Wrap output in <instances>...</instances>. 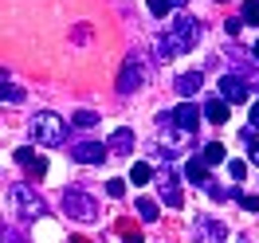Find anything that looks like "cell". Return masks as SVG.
<instances>
[{"instance_id": "1", "label": "cell", "mask_w": 259, "mask_h": 243, "mask_svg": "<svg viewBox=\"0 0 259 243\" xmlns=\"http://www.w3.org/2000/svg\"><path fill=\"white\" fill-rule=\"evenodd\" d=\"M196 39H200V24H196L193 16H173L169 24H165V35L157 39V59H177V55H185V51L193 47Z\"/></svg>"}, {"instance_id": "2", "label": "cell", "mask_w": 259, "mask_h": 243, "mask_svg": "<svg viewBox=\"0 0 259 243\" xmlns=\"http://www.w3.org/2000/svg\"><path fill=\"white\" fill-rule=\"evenodd\" d=\"M32 137L44 149H59L67 141V122L59 118V114H51V110H39L32 118Z\"/></svg>"}, {"instance_id": "3", "label": "cell", "mask_w": 259, "mask_h": 243, "mask_svg": "<svg viewBox=\"0 0 259 243\" xmlns=\"http://www.w3.org/2000/svg\"><path fill=\"white\" fill-rule=\"evenodd\" d=\"M8 200H12V212H16L20 220H35V216H44V196L35 192L28 180H16L12 188H8Z\"/></svg>"}, {"instance_id": "4", "label": "cell", "mask_w": 259, "mask_h": 243, "mask_svg": "<svg viewBox=\"0 0 259 243\" xmlns=\"http://www.w3.org/2000/svg\"><path fill=\"white\" fill-rule=\"evenodd\" d=\"M63 208H67V216H75V220H82V224L98 220L95 196H87L82 188H67V192H63Z\"/></svg>"}, {"instance_id": "5", "label": "cell", "mask_w": 259, "mask_h": 243, "mask_svg": "<svg viewBox=\"0 0 259 243\" xmlns=\"http://www.w3.org/2000/svg\"><path fill=\"white\" fill-rule=\"evenodd\" d=\"M142 82H146V67H142V55H126V63H122V75H118V94H134Z\"/></svg>"}, {"instance_id": "6", "label": "cell", "mask_w": 259, "mask_h": 243, "mask_svg": "<svg viewBox=\"0 0 259 243\" xmlns=\"http://www.w3.org/2000/svg\"><path fill=\"white\" fill-rule=\"evenodd\" d=\"M12 157H16V165H20V169H24V173H28L32 180H39L44 173H48V161H44L39 153H32V149H16Z\"/></svg>"}, {"instance_id": "7", "label": "cell", "mask_w": 259, "mask_h": 243, "mask_svg": "<svg viewBox=\"0 0 259 243\" xmlns=\"http://www.w3.org/2000/svg\"><path fill=\"white\" fill-rule=\"evenodd\" d=\"M220 98L232 102V106H236V102H247V82H243L240 75H224V79H220Z\"/></svg>"}, {"instance_id": "8", "label": "cell", "mask_w": 259, "mask_h": 243, "mask_svg": "<svg viewBox=\"0 0 259 243\" xmlns=\"http://www.w3.org/2000/svg\"><path fill=\"white\" fill-rule=\"evenodd\" d=\"M169 118H173V126H177L181 133H196V122H200V114H196L193 102H181V106L169 114Z\"/></svg>"}, {"instance_id": "9", "label": "cell", "mask_w": 259, "mask_h": 243, "mask_svg": "<svg viewBox=\"0 0 259 243\" xmlns=\"http://www.w3.org/2000/svg\"><path fill=\"white\" fill-rule=\"evenodd\" d=\"M157 188H161V200L169 208H181V184H177V173H173V169H165L161 177H157Z\"/></svg>"}, {"instance_id": "10", "label": "cell", "mask_w": 259, "mask_h": 243, "mask_svg": "<svg viewBox=\"0 0 259 243\" xmlns=\"http://www.w3.org/2000/svg\"><path fill=\"white\" fill-rule=\"evenodd\" d=\"M71 157L79 165H102V157H106V145H98V141H79V145L71 149Z\"/></svg>"}, {"instance_id": "11", "label": "cell", "mask_w": 259, "mask_h": 243, "mask_svg": "<svg viewBox=\"0 0 259 243\" xmlns=\"http://www.w3.org/2000/svg\"><path fill=\"white\" fill-rule=\"evenodd\" d=\"M196 239H200V243H224L228 239V227L216 224V220H196Z\"/></svg>"}, {"instance_id": "12", "label": "cell", "mask_w": 259, "mask_h": 243, "mask_svg": "<svg viewBox=\"0 0 259 243\" xmlns=\"http://www.w3.org/2000/svg\"><path fill=\"white\" fill-rule=\"evenodd\" d=\"M185 177L193 180L196 188H212V180H208V165H204V157H193V161L185 165Z\"/></svg>"}, {"instance_id": "13", "label": "cell", "mask_w": 259, "mask_h": 243, "mask_svg": "<svg viewBox=\"0 0 259 243\" xmlns=\"http://www.w3.org/2000/svg\"><path fill=\"white\" fill-rule=\"evenodd\" d=\"M200 71H185V75H177V82H173V86H177V94L181 98H193L196 90H200Z\"/></svg>"}, {"instance_id": "14", "label": "cell", "mask_w": 259, "mask_h": 243, "mask_svg": "<svg viewBox=\"0 0 259 243\" xmlns=\"http://www.w3.org/2000/svg\"><path fill=\"white\" fill-rule=\"evenodd\" d=\"M228 106H232V102H224V98H208V102H204V118L216 122V126H224L228 122Z\"/></svg>"}, {"instance_id": "15", "label": "cell", "mask_w": 259, "mask_h": 243, "mask_svg": "<svg viewBox=\"0 0 259 243\" xmlns=\"http://www.w3.org/2000/svg\"><path fill=\"white\" fill-rule=\"evenodd\" d=\"M106 149H110V153H130V149H134V130H114Z\"/></svg>"}, {"instance_id": "16", "label": "cell", "mask_w": 259, "mask_h": 243, "mask_svg": "<svg viewBox=\"0 0 259 243\" xmlns=\"http://www.w3.org/2000/svg\"><path fill=\"white\" fill-rule=\"evenodd\" d=\"M0 98H4V102H24V90H20V86H12V82H8V75H4V82H0Z\"/></svg>"}, {"instance_id": "17", "label": "cell", "mask_w": 259, "mask_h": 243, "mask_svg": "<svg viewBox=\"0 0 259 243\" xmlns=\"http://www.w3.org/2000/svg\"><path fill=\"white\" fill-rule=\"evenodd\" d=\"M138 216H142V220H146V224H153V220H157V216H161V212H157V204H153V200H138Z\"/></svg>"}, {"instance_id": "18", "label": "cell", "mask_w": 259, "mask_h": 243, "mask_svg": "<svg viewBox=\"0 0 259 243\" xmlns=\"http://www.w3.org/2000/svg\"><path fill=\"white\" fill-rule=\"evenodd\" d=\"M149 177H153V169H149V161H134V173H130V180H134V184H146Z\"/></svg>"}, {"instance_id": "19", "label": "cell", "mask_w": 259, "mask_h": 243, "mask_svg": "<svg viewBox=\"0 0 259 243\" xmlns=\"http://www.w3.org/2000/svg\"><path fill=\"white\" fill-rule=\"evenodd\" d=\"M220 161H224V145H220V141L204 145V165H220Z\"/></svg>"}, {"instance_id": "20", "label": "cell", "mask_w": 259, "mask_h": 243, "mask_svg": "<svg viewBox=\"0 0 259 243\" xmlns=\"http://www.w3.org/2000/svg\"><path fill=\"white\" fill-rule=\"evenodd\" d=\"M240 20H243V24H259V0H247V4H243Z\"/></svg>"}, {"instance_id": "21", "label": "cell", "mask_w": 259, "mask_h": 243, "mask_svg": "<svg viewBox=\"0 0 259 243\" xmlns=\"http://www.w3.org/2000/svg\"><path fill=\"white\" fill-rule=\"evenodd\" d=\"M71 122H75L79 130H91V126H95V122H98V114H95V110H79V114H75V118H71Z\"/></svg>"}, {"instance_id": "22", "label": "cell", "mask_w": 259, "mask_h": 243, "mask_svg": "<svg viewBox=\"0 0 259 243\" xmlns=\"http://www.w3.org/2000/svg\"><path fill=\"white\" fill-rule=\"evenodd\" d=\"M169 8H173V0H149V12L153 16H169Z\"/></svg>"}, {"instance_id": "23", "label": "cell", "mask_w": 259, "mask_h": 243, "mask_svg": "<svg viewBox=\"0 0 259 243\" xmlns=\"http://www.w3.org/2000/svg\"><path fill=\"white\" fill-rule=\"evenodd\" d=\"M106 192H110L114 200H122V196H126V180H110V184H106Z\"/></svg>"}, {"instance_id": "24", "label": "cell", "mask_w": 259, "mask_h": 243, "mask_svg": "<svg viewBox=\"0 0 259 243\" xmlns=\"http://www.w3.org/2000/svg\"><path fill=\"white\" fill-rule=\"evenodd\" d=\"M243 141H247V157H251V161L259 165V145H255V141H251V130L243 133Z\"/></svg>"}, {"instance_id": "25", "label": "cell", "mask_w": 259, "mask_h": 243, "mask_svg": "<svg viewBox=\"0 0 259 243\" xmlns=\"http://www.w3.org/2000/svg\"><path fill=\"white\" fill-rule=\"evenodd\" d=\"M228 173H232V180H243L247 169H243V161H228Z\"/></svg>"}, {"instance_id": "26", "label": "cell", "mask_w": 259, "mask_h": 243, "mask_svg": "<svg viewBox=\"0 0 259 243\" xmlns=\"http://www.w3.org/2000/svg\"><path fill=\"white\" fill-rule=\"evenodd\" d=\"M240 204H243L247 212H259V196H240Z\"/></svg>"}, {"instance_id": "27", "label": "cell", "mask_w": 259, "mask_h": 243, "mask_svg": "<svg viewBox=\"0 0 259 243\" xmlns=\"http://www.w3.org/2000/svg\"><path fill=\"white\" fill-rule=\"evenodd\" d=\"M240 28H243V20H228V24H224L228 35H240Z\"/></svg>"}, {"instance_id": "28", "label": "cell", "mask_w": 259, "mask_h": 243, "mask_svg": "<svg viewBox=\"0 0 259 243\" xmlns=\"http://www.w3.org/2000/svg\"><path fill=\"white\" fill-rule=\"evenodd\" d=\"M247 122H251V130H255V126H259V102H255V106H251V114H247Z\"/></svg>"}, {"instance_id": "29", "label": "cell", "mask_w": 259, "mask_h": 243, "mask_svg": "<svg viewBox=\"0 0 259 243\" xmlns=\"http://www.w3.org/2000/svg\"><path fill=\"white\" fill-rule=\"evenodd\" d=\"M4 243H24V239H20L16 231H8V227H4Z\"/></svg>"}, {"instance_id": "30", "label": "cell", "mask_w": 259, "mask_h": 243, "mask_svg": "<svg viewBox=\"0 0 259 243\" xmlns=\"http://www.w3.org/2000/svg\"><path fill=\"white\" fill-rule=\"evenodd\" d=\"M251 55H255V59H259V39H255V47H251Z\"/></svg>"}, {"instance_id": "31", "label": "cell", "mask_w": 259, "mask_h": 243, "mask_svg": "<svg viewBox=\"0 0 259 243\" xmlns=\"http://www.w3.org/2000/svg\"><path fill=\"white\" fill-rule=\"evenodd\" d=\"M71 243H91V239H82V235H75V239H71Z\"/></svg>"}, {"instance_id": "32", "label": "cell", "mask_w": 259, "mask_h": 243, "mask_svg": "<svg viewBox=\"0 0 259 243\" xmlns=\"http://www.w3.org/2000/svg\"><path fill=\"white\" fill-rule=\"evenodd\" d=\"M173 4H189V0H173Z\"/></svg>"}]
</instances>
